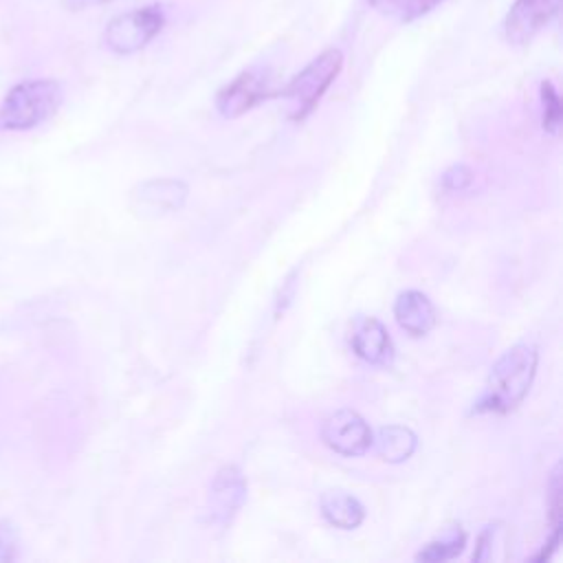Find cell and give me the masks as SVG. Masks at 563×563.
<instances>
[{
	"mask_svg": "<svg viewBox=\"0 0 563 563\" xmlns=\"http://www.w3.org/2000/svg\"><path fill=\"white\" fill-rule=\"evenodd\" d=\"M372 444L380 460H385L389 464H398L413 455L418 440L411 429L400 427V424H387V427L378 429L376 438H372Z\"/></svg>",
	"mask_w": 563,
	"mask_h": 563,
	"instance_id": "obj_13",
	"label": "cell"
},
{
	"mask_svg": "<svg viewBox=\"0 0 563 563\" xmlns=\"http://www.w3.org/2000/svg\"><path fill=\"white\" fill-rule=\"evenodd\" d=\"M369 424L352 409H339L330 413L321 424V440L339 455L356 457L372 446Z\"/></svg>",
	"mask_w": 563,
	"mask_h": 563,
	"instance_id": "obj_7",
	"label": "cell"
},
{
	"mask_svg": "<svg viewBox=\"0 0 563 563\" xmlns=\"http://www.w3.org/2000/svg\"><path fill=\"white\" fill-rule=\"evenodd\" d=\"M561 0H515L504 15L501 33L512 46L530 44L556 15Z\"/></svg>",
	"mask_w": 563,
	"mask_h": 563,
	"instance_id": "obj_5",
	"label": "cell"
},
{
	"mask_svg": "<svg viewBox=\"0 0 563 563\" xmlns=\"http://www.w3.org/2000/svg\"><path fill=\"white\" fill-rule=\"evenodd\" d=\"M464 545H466L464 530L460 526H453V528H446L440 539L429 541L416 554V561H446V559L457 556L464 550Z\"/></svg>",
	"mask_w": 563,
	"mask_h": 563,
	"instance_id": "obj_15",
	"label": "cell"
},
{
	"mask_svg": "<svg viewBox=\"0 0 563 563\" xmlns=\"http://www.w3.org/2000/svg\"><path fill=\"white\" fill-rule=\"evenodd\" d=\"M488 541H490V528H488V530H484V532L479 534V548H477V550H475V554H473V559H475V561L484 559V550L488 548V545H486Z\"/></svg>",
	"mask_w": 563,
	"mask_h": 563,
	"instance_id": "obj_19",
	"label": "cell"
},
{
	"mask_svg": "<svg viewBox=\"0 0 563 563\" xmlns=\"http://www.w3.org/2000/svg\"><path fill=\"white\" fill-rule=\"evenodd\" d=\"M62 86L55 79H24L0 101V132H24L48 121L62 106Z\"/></svg>",
	"mask_w": 563,
	"mask_h": 563,
	"instance_id": "obj_2",
	"label": "cell"
},
{
	"mask_svg": "<svg viewBox=\"0 0 563 563\" xmlns=\"http://www.w3.org/2000/svg\"><path fill=\"white\" fill-rule=\"evenodd\" d=\"M444 0H367V4L383 18L407 24L438 9Z\"/></svg>",
	"mask_w": 563,
	"mask_h": 563,
	"instance_id": "obj_14",
	"label": "cell"
},
{
	"mask_svg": "<svg viewBox=\"0 0 563 563\" xmlns=\"http://www.w3.org/2000/svg\"><path fill=\"white\" fill-rule=\"evenodd\" d=\"M539 95H541V106H543V130L548 134H556L561 128V114H563L559 92H556L554 84L545 79V81H541Z\"/></svg>",
	"mask_w": 563,
	"mask_h": 563,
	"instance_id": "obj_16",
	"label": "cell"
},
{
	"mask_svg": "<svg viewBox=\"0 0 563 563\" xmlns=\"http://www.w3.org/2000/svg\"><path fill=\"white\" fill-rule=\"evenodd\" d=\"M187 185L176 178H150L132 189L130 205L141 218H163L178 211L187 198Z\"/></svg>",
	"mask_w": 563,
	"mask_h": 563,
	"instance_id": "obj_8",
	"label": "cell"
},
{
	"mask_svg": "<svg viewBox=\"0 0 563 563\" xmlns=\"http://www.w3.org/2000/svg\"><path fill=\"white\" fill-rule=\"evenodd\" d=\"M341 68L343 53L339 48H325L312 62H308L282 90V97H286L292 106L290 119H306L317 108L332 81L339 77Z\"/></svg>",
	"mask_w": 563,
	"mask_h": 563,
	"instance_id": "obj_3",
	"label": "cell"
},
{
	"mask_svg": "<svg viewBox=\"0 0 563 563\" xmlns=\"http://www.w3.org/2000/svg\"><path fill=\"white\" fill-rule=\"evenodd\" d=\"M319 508L323 519L341 530H354L365 519L363 504L345 490H325L319 497Z\"/></svg>",
	"mask_w": 563,
	"mask_h": 563,
	"instance_id": "obj_12",
	"label": "cell"
},
{
	"mask_svg": "<svg viewBox=\"0 0 563 563\" xmlns=\"http://www.w3.org/2000/svg\"><path fill=\"white\" fill-rule=\"evenodd\" d=\"M106 2H112V0H62V7L68 9V11H84V9H90V7L106 4Z\"/></svg>",
	"mask_w": 563,
	"mask_h": 563,
	"instance_id": "obj_18",
	"label": "cell"
},
{
	"mask_svg": "<svg viewBox=\"0 0 563 563\" xmlns=\"http://www.w3.org/2000/svg\"><path fill=\"white\" fill-rule=\"evenodd\" d=\"M163 4H145L114 15L103 31V44L117 55H132L145 48L165 26Z\"/></svg>",
	"mask_w": 563,
	"mask_h": 563,
	"instance_id": "obj_4",
	"label": "cell"
},
{
	"mask_svg": "<svg viewBox=\"0 0 563 563\" xmlns=\"http://www.w3.org/2000/svg\"><path fill=\"white\" fill-rule=\"evenodd\" d=\"M350 345L354 354L372 365H391L394 343L387 328L374 317H358L350 330Z\"/></svg>",
	"mask_w": 563,
	"mask_h": 563,
	"instance_id": "obj_9",
	"label": "cell"
},
{
	"mask_svg": "<svg viewBox=\"0 0 563 563\" xmlns=\"http://www.w3.org/2000/svg\"><path fill=\"white\" fill-rule=\"evenodd\" d=\"M396 323L411 336H424L435 325V308L420 290H405L394 301Z\"/></svg>",
	"mask_w": 563,
	"mask_h": 563,
	"instance_id": "obj_11",
	"label": "cell"
},
{
	"mask_svg": "<svg viewBox=\"0 0 563 563\" xmlns=\"http://www.w3.org/2000/svg\"><path fill=\"white\" fill-rule=\"evenodd\" d=\"M471 180H473V174H471V169H468L466 165H462V163L449 167V169L442 174V187L449 189V191H462V189H466V187L471 185Z\"/></svg>",
	"mask_w": 563,
	"mask_h": 563,
	"instance_id": "obj_17",
	"label": "cell"
},
{
	"mask_svg": "<svg viewBox=\"0 0 563 563\" xmlns=\"http://www.w3.org/2000/svg\"><path fill=\"white\" fill-rule=\"evenodd\" d=\"M13 543L9 541V537H0V561H7L13 556Z\"/></svg>",
	"mask_w": 563,
	"mask_h": 563,
	"instance_id": "obj_20",
	"label": "cell"
},
{
	"mask_svg": "<svg viewBox=\"0 0 563 563\" xmlns=\"http://www.w3.org/2000/svg\"><path fill=\"white\" fill-rule=\"evenodd\" d=\"M539 354L528 343L508 347L490 367L482 396L473 405V413H508L526 396L537 374Z\"/></svg>",
	"mask_w": 563,
	"mask_h": 563,
	"instance_id": "obj_1",
	"label": "cell"
},
{
	"mask_svg": "<svg viewBox=\"0 0 563 563\" xmlns=\"http://www.w3.org/2000/svg\"><path fill=\"white\" fill-rule=\"evenodd\" d=\"M246 499V479L235 464L222 466L211 482V515L218 523H229Z\"/></svg>",
	"mask_w": 563,
	"mask_h": 563,
	"instance_id": "obj_10",
	"label": "cell"
},
{
	"mask_svg": "<svg viewBox=\"0 0 563 563\" xmlns=\"http://www.w3.org/2000/svg\"><path fill=\"white\" fill-rule=\"evenodd\" d=\"M275 90L271 79L262 70H242L229 84H224L216 95V110L224 119H238L244 112L253 110L262 101L271 99Z\"/></svg>",
	"mask_w": 563,
	"mask_h": 563,
	"instance_id": "obj_6",
	"label": "cell"
}]
</instances>
